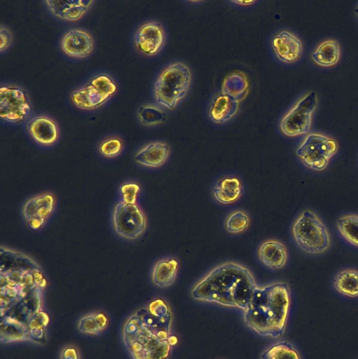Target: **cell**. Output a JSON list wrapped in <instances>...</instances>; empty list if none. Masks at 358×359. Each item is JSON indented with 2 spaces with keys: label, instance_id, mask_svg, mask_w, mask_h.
<instances>
[{
  "label": "cell",
  "instance_id": "cell-1",
  "mask_svg": "<svg viewBox=\"0 0 358 359\" xmlns=\"http://www.w3.org/2000/svg\"><path fill=\"white\" fill-rule=\"evenodd\" d=\"M29 259L25 266L1 271L0 338L1 343L30 341L43 344L50 317L42 311L46 285L39 266Z\"/></svg>",
  "mask_w": 358,
  "mask_h": 359
},
{
  "label": "cell",
  "instance_id": "cell-2",
  "mask_svg": "<svg viewBox=\"0 0 358 359\" xmlns=\"http://www.w3.org/2000/svg\"><path fill=\"white\" fill-rule=\"evenodd\" d=\"M172 313L161 298L136 310L125 321L123 341L132 359H168L177 339L172 333Z\"/></svg>",
  "mask_w": 358,
  "mask_h": 359
},
{
  "label": "cell",
  "instance_id": "cell-3",
  "mask_svg": "<svg viewBox=\"0 0 358 359\" xmlns=\"http://www.w3.org/2000/svg\"><path fill=\"white\" fill-rule=\"evenodd\" d=\"M257 285L249 270L235 262L221 264L199 280L191 290L198 301L245 311Z\"/></svg>",
  "mask_w": 358,
  "mask_h": 359
},
{
  "label": "cell",
  "instance_id": "cell-4",
  "mask_svg": "<svg viewBox=\"0 0 358 359\" xmlns=\"http://www.w3.org/2000/svg\"><path fill=\"white\" fill-rule=\"evenodd\" d=\"M291 292L287 283L276 282L256 287L249 307L243 311L245 324L263 337L276 339L286 329L291 307Z\"/></svg>",
  "mask_w": 358,
  "mask_h": 359
},
{
  "label": "cell",
  "instance_id": "cell-5",
  "mask_svg": "<svg viewBox=\"0 0 358 359\" xmlns=\"http://www.w3.org/2000/svg\"><path fill=\"white\" fill-rule=\"evenodd\" d=\"M291 234L298 247L308 254H322L331 245V237L326 225L310 210H304L298 215L292 225Z\"/></svg>",
  "mask_w": 358,
  "mask_h": 359
},
{
  "label": "cell",
  "instance_id": "cell-6",
  "mask_svg": "<svg viewBox=\"0 0 358 359\" xmlns=\"http://www.w3.org/2000/svg\"><path fill=\"white\" fill-rule=\"evenodd\" d=\"M188 67L180 62L166 67L159 74L154 84L156 102L168 109H174L186 95L191 83Z\"/></svg>",
  "mask_w": 358,
  "mask_h": 359
},
{
  "label": "cell",
  "instance_id": "cell-7",
  "mask_svg": "<svg viewBox=\"0 0 358 359\" xmlns=\"http://www.w3.org/2000/svg\"><path fill=\"white\" fill-rule=\"evenodd\" d=\"M338 149V143L334 139L319 133H311L305 137L296 154L306 168L322 171Z\"/></svg>",
  "mask_w": 358,
  "mask_h": 359
},
{
  "label": "cell",
  "instance_id": "cell-8",
  "mask_svg": "<svg viewBox=\"0 0 358 359\" xmlns=\"http://www.w3.org/2000/svg\"><path fill=\"white\" fill-rule=\"evenodd\" d=\"M117 90V84L109 75L99 74L85 86L71 92L70 98L76 107L92 110L104 104Z\"/></svg>",
  "mask_w": 358,
  "mask_h": 359
},
{
  "label": "cell",
  "instance_id": "cell-9",
  "mask_svg": "<svg viewBox=\"0 0 358 359\" xmlns=\"http://www.w3.org/2000/svg\"><path fill=\"white\" fill-rule=\"evenodd\" d=\"M112 220L116 233L128 240L137 238L146 227V218L140 207L123 201L114 207Z\"/></svg>",
  "mask_w": 358,
  "mask_h": 359
},
{
  "label": "cell",
  "instance_id": "cell-10",
  "mask_svg": "<svg viewBox=\"0 0 358 359\" xmlns=\"http://www.w3.org/2000/svg\"><path fill=\"white\" fill-rule=\"evenodd\" d=\"M317 102V95L315 91L310 92L300 99L282 118L280 122L281 131L289 137L309 133L312 114Z\"/></svg>",
  "mask_w": 358,
  "mask_h": 359
},
{
  "label": "cell",
  "instance_id": "cell-11",
  "mask_svg": "<svg viewBox=\"0 0 358 359\" xmlns=\"http://www.w3.org/2000/svg\"><path fill=\"white\" fill-rule=\"evenodd\" d=\"M31 113L27 93L14 85H2L0 88V117L8 122L24 121Z\"/></svg>",
  "mask_w": 358,
  "mask_h": 359
},
{
  "label": "cell",
  "instance_id": "cell-12",
  "mask_svg": "<svg viewBox=\"0 0 358 359\" xmlns=\"http://www.w3.org/2000/svg\"><path fill=\"white\" fill-rule=\"evenodd\" d=\"M56 199L53 194L45 192L36 195L24 204L22 215L32 230L41 229L55 208Z\"/></svg>",
  "mask_w": 358,
  "mask_h": 359
},
{
  "label": "cell",
  "instance_id": "cell-13",
  "mask_svg": "<svg viewBox=\"0 0 358 359\" xmlns=\"http://www.w3.org/2000/svg\"><path fill=\"white\" fill-rule=\"evenodd\" d=\"M165 32L158 22H148L141 25L135 35L137 49L145 55H154L163 48L165 43Z\"/></svg>",
  "mask_w": 358,
  "mask_h": 359
},
{
  "label": "cell",
  "instance_id": "cell-14",
  "mask_svg": "<svg viewBox=\"0 0 358 359\" xmlns=\"http://www.w3.org/2000/svg\"><path fill=\"white\" fill-rule=\"evenodd\" d=\"M94 40L92 35L83 29H72L67 32L61 40L62 51L74 58H83L92 51Z\"/></svg>",
  "mask_w": 358,
  "mask_h": 359
},
{
  "label": "cell",
  "instance_id": "cell-15",
  "mask_svg": "<svg viewBox=\"0 0 358 359\" xmlns=\"http://www.w3.org/2000/svg\"><path fill=\"white\" fill-rule=\"evenodd\" d=\"M271 46L277 57L285 63L296 62L303 53L301 40L287 31H282L275 35L271 41Z\"/></svg>",
  "mask_w": 358,
  "mask_h": 359
},
{
  "label": "cell",
  "instance_id": "cell-16",
  "mask_svg": "<svg viewBox=\"0 0 358 359\" xmlns=\"http://www.w3.org/2000/svg\"><path fill=\"white\" fill-rule=\"evenodd\" d=\"M26 127L32 138L41 145L50 146L58 140V126L48 116H34L27 122Z\"/></svg>",
  "mask_w": 358,
  "mask_h": 359
},
{
  "label": "cell",
  "instance_id": "cell-17",
  "mask_svg": "<svg viewBox=\"0 0 358 359\" xmlns=\"http://www.w3.org/2000/svg\"><path fill=\"white\" fill-rule=\"evenodd\" d=\"M92 0H46L44 3L55 17L67 21H76L81 19L87 12Z\"/></svg>",
  "mask_w": 358,
  "mask_h": 359
},
{
  "label": "cell",
  "instance_id": "cell-18",
  "mask_svg": "<svg viewBox=\"0 0 358 359\" xmlns=\"http://www.w3.org/2000/svg\"><path fill=\"white\" fill-rule=\"evenodd\" d=\"M259 260L267 267L279 270L287 264L288 252L286 246L277 240L263 242L258 250Z\"/></svg>",
  "mask_w": 358,
  "mask_h": 359
},
{
  "label": "cell",
  "instance_id": "cell-19",
  "mask_svg": "<svg viewBox=\"0 0 358 359\" xmlns=\"http://www.w3.org/2000/svg\"><path fill=\"white\" fill-rule=\"evenodd\" d=\"M170 154L169 146L161 142L147 144L134 156V160L139 165L149 168H158L163 165Z\"/></svg>",
  "mask_w": 358,
  "mask_h": 359
},
{
  "label": "cell",
  "instance_id": "cell-20",
  "mask_svg": "<svg viewBox=\"0 0 358 359\" xmlns=\"http://www.w3.org/2000/svg\"><path fill=\"white\" fill-rule=\"evenodd\" d=\"M239 101L233 96L221 93L212 100L209 109L210 119L216 123H223L231 119L238 110Z\"/></svg>",
  "mask_w": 358,
  "mask_h": 359
},
{
  "label": "cell",
  "instance_id": "cell-21",
  "mask_svg": "<svg viewBox=\"0 0 358 359\" xmlns=\"http://www.w3.org/2000/svg\"><path fill=\"white\" fill-rule=\"evenodd\" d=\"M243 192L240 179L234 176H227L219 179L212 189L214 198L219 203L228 205L236 202Z\"/></svg>",
  "mask_w": 358,
  "mask_h": 359
},
{
  "label": "cell",
  "instance_id": "cell-22",
  "mask_svg": "<svg viewBox=\"0 0 358 359\" xmlns=\"http://www.w3.org/2000/svg\"><path fill=\"white\" fill-rule=\"evenodd\" d=\"M179 269V262L174 257L158 260L152 269L151 280L159 287L171 285L175 280Z\"/></svg>",
  "mask_w": 358,
  "mask_h": 359
},
{
  "label": "cell",
  "instance_id": "cell-23",
  "mask_svg": "<svg viewBox=\"0 0 358 359\" xmlns=\"http://www.w3.org/2000/svg\"><path fill=\"white\" fill-rule=\"evenodd\" d=\"M333 285L343 296L358 297V271L347 269L339 271L333 280Z\"/></svg>",
  "mask_w": 358,
  "mask_h": 359
},
{
  "label": "cell",
  "instance_id": "cell-24",
  "mask_svg": "<svg viewBox=\"0 0 358 359\" xmlns=\"http://www.w3.org/2000/svg\"><path fill=\"white\" fill-rule=\"evenodd\" d=\"M340 46L334 40H326L321 43L312 53L313 61L322 67L335 65L339 60Z\"/></svg>",
  "mask_w": 358,
  "mask_h": 359
},
{
  "label": "cell",
  "instance_id": "cell-25",
  "mask_svg": "<svg viewBox=\"0 0 358 359\" xmlns=\"http://www.w3.org/2000/svg\"><path fill=\"white\" fill-rule=\"evenodd\" d=\"M107 316L102 312H94L81 318L78 323V330L85 334L99 335L108 326Z\"/></svg>",
  "mask_w": 358,
  "mask_h": 359
},
{
  "label": "cell",
  "instance_id": "cell-26",
  "mask_svg": "<svg viewBox=\"0 0 358 359\" xmlns=\"http://www.w3.org/2000/svg\"><path fill=\"white\" fill-rule=\"evenodd\" d=\"M336 225L340 236L350 245L358 248V215L341 216L337 219Z\"/></svg>",
  "mask_w": 358,
  "mask_h": 359
},
{
  "label": "cell",
  "instance_id": "cell-27",
  "mask_svg": "<svg viewBox=\"0 0 358 359\" xmlns=\"http://www.w3.org/2000/svg\"><path fill=\"white\" fill-rule=\"evenodd\" d=\"M261 359H301L298 351L289 342L279 341L271 345L261 355Z\"/></svg>",
  "mask_w": 358,
  "mask_h": 359
},
{
  "label": "cell",
  "instance_id": "cell-28",
  "mask_svg": "<svg viewBox=\"0 0 358 359\" xmlns=\"http://www.w3.org/2000/svg\"><path fill=\"white\" fill-rule=\"evenodd\" d=\"M140 122L145 126H153L166 121V113L153 104H142L137 109Z\"/></svg>",
  "mask_w": 358,
  "mask_h": 359
},
{
  "label": "cell",
  "instance_id": "cell-29",
  "mask_svg": "<svg viewBox=\"0 0 358 359\" xmlns=\"http://www.w3.org/2000/svg\"><path fill=\"white\" fill-rule=\"evenodd\" d=\"M226 229L233 234L245 231L249 225V217L242 210H235L230 213L226 220Z\"/></svg>",
  "mask_w": 358,
  "mask_h": 359
},
{
  "label": "cell",
  "instance_id": "cell-30",
  "mask_svg": "<svg viewBox=\"0 0 358 359\" xmlns=\"http://www.w3.org/2000/svg\"><path fill=\"white\" fill-rule=\"evenodd\" d=\"M123 149V140L116 135L106 137L99 144V154L106 158H113L118 156Z\"/></svg>",
  "mask_w": 358,
  "mask_h": 359
},
{
  "label": "cell",
  "instance_id": "cell-31",
  "mask_svg": "<svg viewBox=\"0 0 358 359\" xmlns=\"http://www.w3.org/2000/svg\"><path fill=\"white\" fill-rule=\"evenodd\" d=\"M139 191L140 187L135 182L124 183L120 187V192L123 201L128 203H136L137 198Z\"/></svg>",
  "mask_w": 358,
  "mask_h": 359
},
{
  "label": "cell",
  "instance_id": "cell-32",
  "mask_svg": "<svg viewBox=\"0 0 358 359\" xmlns=\"http://www.w3.org/2000/svg\"><path fill=\"white\" fill-rule=\"evenodd\" d=\"M12 42V34L11 31L1 25L0 28V49L1 52L5 50Z\"/></svg>",
  "mask_w": 358,
  "mask_h": 359
},
{
  "label": "cell",
  "instance_id": "cell-33",
  "mask_svg": "<svg viewBox=\"0 0 358 359\" xmlns=\"http://www.w3.org/2000/svg\"><path fill=\"white\" fill-rule=\"evenodd\" d=\"M60 359H80L78 349L74 346H66L61 352Z\"/></svg>",
  "mask_w": 358,
  "mask_h": 359
},
{
  "label": "cell",
  "instance_id": "cell-34",
  "mask_svg": "<svg viewBox=\"0 0 358 359\" xmlns=\"http://www.w3.org/2000/svg\"><path fill=\"white\" fill-rule=\"evenodd\" d=\"M233 3H235V4H240L241 6L244 5V6H249L253 3H254V1H232Z\"/></svg>",
  "mask_w": 358,
  "mask_h": 359
},
{
  "label": "cell",
  "instance_id": "cell-35",
  "mask_svg": "<svg viewBox=\"0 0 358 359\" xmlns=\"http://www.w3.org/2000/svg\"><path fill=\"white\" fill-rule=\"evenodd\" d=\"M354 13L358 16V7L354 9Z\"/></svg>",
  "mask_w": 358,
  "mask_h": 359
}]
</instances>
